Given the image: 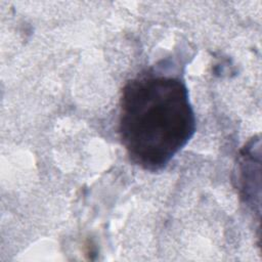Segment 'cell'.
I'll list each match as a JSON object with an SVG mask.
<instances>
[{
    "mask_svg": "<svg viewBox=\"0 0 262 262\" xmlns=\"http://www.w3.org/2000/svg\"><path fill=\"white\" fill-rule=\"evenodd\" d=\"M188 90L179 77L146 72L122 89L118 131L130 161L149 172L163 170L195 132Z\"/></svg>",
    "mask_w": 262,
    "mask_h": 262,
    "instance_id": "6da1fadb",
    "label": "cell"
}]
</instances>
